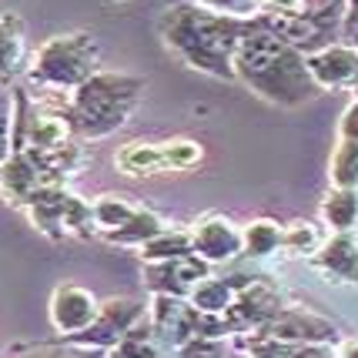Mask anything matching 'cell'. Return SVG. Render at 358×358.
Masks as SVG:
<instances>
[{
  "label": "cell",
  "mask_w": 358,
  "mask_h": 358,
  "mask_svg": "<svg viewBox=\"0 0 358 358\" xmlns=\"http://www.w3.org/2000/svg\"><path fill=\"white\" fill-rule=\"evenodd\" d=\"M44 185H47V178H44V171H41V164H37L34 155L24 151V148L14 151V155L0 164V187H3L7 201L27 204L34 198V191Z\"/></svg>",
  "instance_id": "12"
},
{
  "label": "cell",
  "mask_w": 358,
  "mask_h": 358,
  "mask_svg": "<svg viewBox=\"0 0 358 358\" xmlns=\"http://www.w3.org/2000/svg\"><path fill=\"white\" fill-rule=\"evenodd\" d=\"M141 318V305H134V301H108L104 308H101V315H97V322H94L87 331H80V335H74L80 345H114L124 338L127 331L134 328V322Z\"/></svg>",
  "instance_id": "11"
},
{
  "label": "cell",
  "mask_w": 358,
  "mask_h": 358,
  "mask_svg": "<svg viewBox=\"0 0 358 358\" xmlns=\"http://www.w3.org/2000/svg\"><path fill=\"white\" fill-rule=\"evenodd\" d=\"M281 248L288 255H295V258H305V255L315 258V251L322 248V234L308 221H295V224L281 228Z\"/></svg>",
  "instance_id": "23"
},
{
  "label": "cell",
  "mask_w": 358,
  "mask_h": 358,
  "mask_svg": "<svg viewBox=\"0 0 358 358\" xmlns=\"http://www.w3.org/2000/svg\"><path fill=\"white\" fill-rule=\"evenodd\" d=\"M234 74L248 80L251 91L278 104H295L315 91L305 57L275 31H255L241 37L234 50Z\"/></svg>",
  "instance_id": "1"
},
{
  "label": "cell",
  "mask_w": 358,
  "mask_h": 358,
  "mask_svg": "<svg viewBox=\"0 0 358 358\" xmlns=\"http://www.w3.org/2000/svg\"><path fill=\"white\" fill-rule=\"evenodd\" d=\"M312 262L322 268L325 275H331V278L358 281V238H352L348 231L335 234L331 241H325L322 248L315 251Z\"/></svg>",
  "instance_id": "14"
},
{
  "label": "cell",
  "mask_w": 358,
  "mask_h": 358,
  "mask_svg": "<svg viewBox=\"0 0 358 358\" xmlns=\"http://www.w3.org/2000/svg\"><path fill=\"white\" fill-rule=\"evenodd\" d=\"M161 155H164V168L168 171H185V168H194L201 161V144L198 141H187V138H178V141H168L161 144Z\"/></svg>",
  "instance_id": "25"
},
{
  "label": "cell",
  "mask_w": 358,
  "mask_h": 358,
  "mask_svg": "<svg viewBox=\"0 0 358 358\" xmlns=\"http://www.w3.org/2000/svg\"><path fill=\"white\" fill-rule=\"evenodd\" d=\"M348 34H352V41L358 47V0H355V10H352V20H348Z\"/></svg>",
  "instance_id": "31"
},
{
  "label": "cell",
  "mask_w": 358,
  "mask_h": 358,
  "mask_svg": "<svg viewBox=\"0 0 358 358\" xmlns=\"http://www.w3.org/2000/svg\"><path fill=\"white\" fill-rule=\"evenodd\" d=\"M262 10H275V14H301L305 0H258Z\"/></svg>",
  "instance_id": "29"
},
{
  "label": "cell",
  "mask_w": 358,
  "mask_h": 358,
  "mask_svg": "<svg viewBox=\"0 0 358 358\" xmlns=\"http://www.w3.org/2000/svg\"><path fill=\"white\" fill-rule=\"evenodd\" d=\"M338 138L342 141H358V101L345 110L342 124H338Z\"/></svg>",
  "instance_id": "30"
},
{
  "label": "cell",
  "mask_w": 358,
  "mask_h": 358,
  "mask_svg": "<svg viewBox=\"0 0 358 358\" xmlns=\"http://www.w3.org/2000/svg\"><path fill=\"white\" fill-rule=\"evenodd\" d=\"M138 91H141V78L94 74L71 97V117L91 138L110 134L114 127H121L127 121V114H131L134 101H138Z\"/></svg>",
  "instance_id": "3"
},
{
  "label": "cell",
  "mask_w": 358,
  "mask_h": 358,
  "mask_svg": "<svg viewBox=\"0 0 358 358\" xmlns=\"http://www.w3.org/2000/svg\"><path fill=\"white\" fill-rule=\"evenodd\" d=\"M114 164L121 168L124 174H134V178H144V174H157L164 171V155H161V148L157 144H144V141H131L124 144L117 157H114Z\"/></svg>",
  "instance_id": "16"
},
{
  "label": "cell",
  "mask_w": 358,
  "mask_h": 358,
  "mask_svg": "<svg viewBox=\"0 0 358 358\" xmlns=\"http://www.w3.org/2000/svg\"><path fill=\"white\" fill-rule=\"evenodd\" d=\"M91 211H94V224L101 228L104 234H114V231H121L127 221L134 218V204H127L121 194H101L97 201L91 204Z\"/></svg>",
  "instance_id": "19"
},
{
  "label": "cell",
  "mask_w": 358,
  "mask_h": 358,
  "mask_svg": "<svg viewBox=\"0 0 358 358\" xmlns=\"http://www.w3.org/2000/svg\"><path fill=\"white\" fill-rule=\"evenodd\" d=\"M198 7L211 10V14H221V17H251L258 14V0H198Z\"/></svg>",
  "instance_id": "27"
},
{
  "label": "cell",
  "mask_w": 358,
  "mask_h": 358,
  "mask_svg": "<svg viewBox=\"0 0 358 358\" xmlns=\"http://www.w3.org/2000/svg\"><path fill=\"white\" fill-rule=\"evenodd\" d=\"M315 87H342L358 80V50L352 47H322L305 57Z\"/></svg>",
  "instance_id": "10"
},
{
  "label": "cell",
  "mask_w": 358,
  "mask_h": 358,
  "mask_svg": "<svg viewBox=\"0 0 358 358\" xmlns=\"http://www.w3.org/2000/svg\"><path fill=\"white\" fill-rule=\"evenodd\" d=\"M234 298H238V292H234L231 281L204 278L201 285L191 292V305L204 315H224L234 305Z\"/></svg>",
  "instance_id": "17"
},
{
  "label": "cell",
  "mask_w": 358,
  "mask_h": 358,
  "mask_svg": "<svg viewBox=\"0 0 358 358\" xmlns=\"http://www.w3.org/2000/svg\"><path fill=\"white\" fill-rule=\"evenodd\" d=\"M110 358H157V352H155V345L148 342V335H144L141 328H131L124 338L114 345Z\"/></svg>",
  "instance_id": "26"
},
{
  "label": "cell",
  "mask_w": 358,
  "mask_h": 358,
  "mask_svg": "<svg viewBox=\"0 0 358 358\" xmlns=\"http://www.w3.org/2000/svg\"><path fill=\"white\" fill-rule=\"evenodd\" d=\"M265 338L275 342H288V345H322V342H335V328L328 325L325 318H318L312 312H278L265 328H262Z\"/></svg>",
  "instance_id": "8"
},
{
  "label": "cell",
  "mask_w": 358,
  "mask_h": 358,
  "mask_svg": "<svg viewBox=\"0 0 358 358\" xmlns=\"http://www.w3.org/2000/svg\"><path fill=\"white\" fill-rule=\"evenodd\" d=\"M164 37L191 67L218 74V78H231L234 50L245 31L234 17L211 14L204 7H174L164 17Z\"/></svg>",
  "instance_id": "2"
},
{
  "label": "cell",
  "mask_w": 358,
  "mask_h": 358,
  "mask_svg": "<svg viewBox=\"0 0 358 358\" xmlns=\"http://www.w3.org/2000/svg\"><path fill=\"white\" fill-rule=\"evenodd\" d=\"M24 54H27L24 20L7 10V14H0V84L17 78V71L24 67Z\"/></svg>",
  "instance_id": "15"
},
{
  "label": "cell",
  "mask_w": 358,
  "mask_h": 358,
  "mask_svg": "<svg viewBox=\"0 0 358 358\" xmlns=\"http://www.w3.org/2000/svg\"><path fill=\"white\" fill-rule=\"evenodd\" d=\"M101 315V305L97 298L87 292V288H78V285H61L54 298H50V322L57 331L64 335H80L97 322Z\"/></svg>",
  "instance_id": "6"
},
{
  "label": "cell",
  "mask_w": 358,
  "mask_h": 358,
  "mask_svg": "<svg viewBox=\"0 0 358 358\" xmlns=\"http://www.w3.org/2000/svg\"><path fill=\"white\" fill-rule=\"evenodd\" d=\"M27 74L44 91H78L97 74V44L87 34H61L50 37L34 54Z\"/></svg>",
  "instance_id": "4"
},
{
  "label": "cell",
  "mask_w": 358,
  "mask_h": 358,
  "mask_svg": "<svg viewBox=\"0 0 358 358\" xmlns=\"http://www.w3.org/2000/svg\"><path fill=\"white\" fill-rule=\"evenodd\" d=\"M281 248V228L275 221L258 218L245 228V251L248 255H271Z\"/></svg>",
  "instance_id": "24"
},
{
  "label": "cell",
  "mask_w": 358,
  "mask_h": 358,
  "mask_svg": "<svg viewBox=\"0 0 358 358\" xmlns=\"http://www.w3.org/2000/svg\"><path fill=\"white\" fill-rule=\"evenodd\" d=\"M338 358H358V342L342 345V352H338Z\"/></svg>",
  "instance_id": "32"
},
{
  "label": "cell",
  "mask_w": 358,
  "mask_h": 358,
  "mask_svg": "<svg viewBox=\"0 0 358 358\" xmlns=\"http://www.w3.org/2000/svg\"><path fill=\"white\" fill-rule=\"evenodd\" d=\"M191 234L187 231H161L157 238H151L148 245H141V258L151 265V262H174V258H185L191 255Z\"/></svg>",
  "instance_id": "20"
},
{
  "label": "cell",
  "mask_w": 358,
  "mask_h": 358,
  "mask_svg": "<svg viewBox=\"0 0 358 358\" xmlns=\"http://www.w3.org/2000/svg\"><path fill=\"white\" fill-rule=\"evenodd\" d=\"M331 185L335 187H358V141H338L335 155H331Z\"/></svg>",
  "instance_id": "21"
},
{
  "label": "cell",
  "mask_w": 358,
  "mask_h": 358,
  "mask_svg": "<svg viewBox=\"0 0 358 358\" xmlns=\"http://www.w3.org/2000/svg\"><path fill=\"white\" fill-rule=\"evenodd\" d=\"M355 97H358V80H355Z\"/></svg>",
  "instance_id": "33"
},
{
  "label": "cell",
  "mask_w": 358,
  "mask_h": 358,
  "mask_svg": "<svg viewBox=\"0 0 358 358\" xmlns=\"http://www.w3.org/2000/svg\"><path fill=\"white\" fill-rule=\"evenodd\" d=\"M10 117H14V104H10V97L0 91V164L10 157V144H14V138H10Z\"/></svg>",
  "instance_id": "28"
},
{
  "label": "cell",
  "mask_w": 358,
  "mask_h": 358,
  "mask_svg": "<svg viewBox=\"0 0 358 358\" xmlns=\"http://www.w3.org/2000/svg\"><path fill=\"white\" fill-rule=\"evenodd\" d=\"M322 215H325V221L338 234L348 231V228L358 221V191H348V187L328 191L325 204H322Z\"/></svg>",
  "instance_id": "18"
},
{
  "label": "cell",
  "mask_w": 358,
  "mask_h": 358,
  "mask_svg": "<svg viewBox=\"0 0 358 358\" xmlns=\"http://www.w3.org/2000/svg\"><path fill=\"white\" fill-rule=\"evenodd\" d=\"M161 231H164V228H161V218L151 215V211H144V208H138L134 218L127 221L121 231L108 234V241H121V245H148V241L157 238Z\"/></svg>",
  "instance_id": "22"
},
{
  "label": "cell",
  "mask_w": 358,
  "mask_h": 358,
  "mask_svg": "<svg viewBox=\"0 0 358 358\" xmlns=\"http://www.w3.org/2000/svg\"><path fill=\"white\" fill-rule=\"evenodd\" d=\"M204 278H211V268L198 255H185V258H174V262H151V268H148V285L161 295L174 298L191 295Z\"/></svg>",
  "instance_id": "7"
},
{
  "label": "cell",
  "mask_w": 358,
  "mask_h": 358,
  "mask_svg": "<svg viewBox=\"0 0 358 358\" xmlns=\"http://www.w3.org/2000/svg\"><path fill=\"white\" fill-rule=\"evenodd\" d=\"M281 312V298L268 288V285H245L234 305L228 308V322L231 328H241V325H255V328H265L275 315Z\"/></svg>",
  "instance_id": "13"
},
{
  "label": "cell",
  "mask_w": 358,
  "mask_h": 358,
  "mask_svg": "<svg viewBox=\"0 0 358 358\" xmlns=\"http://www.w3.org/2000/svg\"><path fill=\"white\" fill-rule=\"evenodd\" d=\"M191 245H194V255L204 258L208 265L231 262L234 255L245 248V231H238L228 218H204L191 231Z\"/></svg>",
  "instance_id": "9"
},
{
  "label": "cell",
  "mask_w": 358,
  "mask_h": 358,
  "mask_svg": "<svg viewBox=\"0 0 358 358\" xmlns=\"http://www.w3.org/2000/svg\"><path fill=\"white\" fill-rule=\"evenodd\" d=\"M31 221L50 238H61L64 231H80L87 234L94 228V211L91 204H84L74 198L67 187L61 185H44L34 191V198L27 201Z\"/></svg>",
  "instance_id": "5"
}]
</instances>
